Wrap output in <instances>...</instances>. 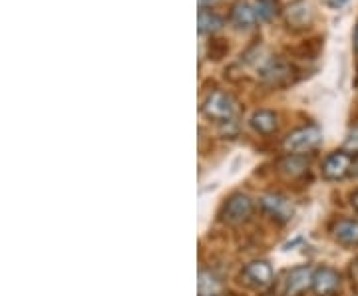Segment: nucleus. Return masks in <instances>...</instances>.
I'll use <instances>...</instances> for the list:
<instances>
[{
  "instance_id": "1",
  "label": "nucleus",
  "mask_w": 358,
  "mask_h": 296,
  "mask_svg": "<svg viewBox=\"0 0 358 296\" xmlns=\"http://www.w3.org/2000/svg\"><path fill=\"white\" fill-rule=\"evenodd\" d=\"M237 110H239L237 100L231 94L221 90L211 91L201 105L205 117H209L213 121H221V124H229L231 119L237 116Z\"/></svg>"
},
{
  "instance_id": "2",
  "label": "nucleus",
  "mask_w": 358,
  "mask_h": 296,
  "mask_svg": "<svg viewBox=\"0 0 358 296\" xmlns=\"http://www.w3.org/2000/svg\"><path fill=\"white\" fill-rule=\"evenodd\" d=\"M320 142H322V131L319 126H305V128L294 129L293 133H289L282 142V147L289 154L303 155L317 149Z\"/></svg>"
},
{
  "instance_id": "3",
  "label": "nucleus",
  "mask_w": 358,
  "mask_h": 296,
  "mask_svg": "<svg viewBox=\"0 0 358 296\" xmlns=\"http://www.w3.org/2000/svg\"><path fill=\"white\" fill-rule=\"evenodd\" d=\"M259 77L268 86H287L294 77V66L282 58H268L259 68Z\"/></svg>"
},
{
  "instance_id": "4",
  "label": "nucleus",
  "mask_w": 358,
  "mask_h": 296,
  "mask_svg": "<svg viewBox=\"0 0 358 296\" xmlns=\"http://www.w3.org/2000/svg\"><path fill=\"white\" fill-rule=\"evenodd\" d=\"M251 213H253V201H251V197L245 193H235L231 195L229 201L223 207L221 217H223V221L227 225H241V223H245V221L251 217Z\"/></svg>"
},
{
  "instance_id": "5",
  "label": "nucleus",
  "mask_w": 358,
  "mask_h": 296,
  "mask_svg": "<svg viewBox=\"0 0 358 296\" xmlns=\"http://www.w3.org/2000/svg\"><path fill=\"white\" fill-rule=\"evenodd\" d=\"M241 279L247 286H251L255 290H265L275 281V272L267 260H253L243 269Z\"/></svg>"
},
{
  "instance_id": "6",
  "label": "nucleus",
  "mask_w": 358,
  "mask_h": 296,
  "mask_svg": "<svg viewBox=\"0 0 358 296\" xmlns=\"http://www.w3.org/2000/svg\"><path fill=\"white\" fill-rule=\"evenodd\" d=\"M352 163H355L352 154H348V151H334L322 163V177L329 181L345 179L346 175L350 173V169H352Z\"/></svg>"
},
{
  "instance_id": "7",
  "label": "nucleus",
  "mask_w": 358,
  "mask_h": 296,
  "mask_svg": "<svg viewBox=\"0 0 358 296\" xmlns=\"http://www.w3.org/2000/svg\"><path fill=\"white\" fill-rule=\"evenodd\" d=\"M313 276L315 271L310 267H294L289 271L285 281V295L287 296H303L307 290H313Z\"/></svg>"
},
{
  "instance_id": "8",
  "label": "nucleus",
  "mask_w": 358,
  "mask_h": 296,
  "mask_svg": "<svg viewBox=\"0 0 358 296\" xmlns=\"http://www.w3.org/2000/svg\"><path fill=\"white\" fill-rule=\"evenodd\" d=\"M343 279L331 267H320L313 276V293L317 296H334L341 290Z\"/></svg>"
},
{
  "instance_id": "9",
  "label": "nucleus",
  "mask_w": 358,
  "mask_h": 296,
  "mask_svg": "<svg viewBox=\"0 0 358 296\" xmlns=\"http://www.w3.org/2000/svg\"><path fill=\"white\" fill-rule=\"evenodd\" d=\"M313 6L307 0H294L285 10V22L291 30H307L313 22Z\"/></svg>"
},
{
  "instance_id": "10",
  "label": "nucleus",
  "mask_w": 358,
  "mask_h": 296,
  "mask_svg": "<svg viewBox=\"0 0 358 296\" xmlns=\"http://www.w3.org/2000/svg\"><path fill=\"white\" fill-rule=\"evenodd\" d=\"M261 207L267 211L273 219L279 221V223H287V221L293 219V215H294L293 203H291L287 197H282V195H277V193L265 195V197L261 199Z\"/></svg>"
},
{
  "instance_id": "11",
  "label": "nucleus",
  "mask_w": 358,
  "mask_h": 296,
  "mask_svg": "<svg viewBox=\"0 0 358 296\" xmlns=\"http://www.w3.org/2000/svg\"><path fill=\"white\" fill-rule=\"evenodd\" d=\"M231 22L235 24V28H239V30H249V28H253L257 24V13H255V6L253 4H249V2H237V4H233V8H231L229 14Z\"/></svg>"
},
{
  "instance_id": "12",
  "label": "nucleus",
  "mask_w": 358,
  "mask_h": 296,
  "mask_svg": "<svg viewBox=\"0 0 358 296\" xmlns=\"http://www.w3.org/2000/svg\"><path fill=\"white\" fill-rule=\"evenodd\" d=\"M333 237L346 246H358V221L357 219H341L334 223Z\"/></svg>"
},
{
  "instance_id": "13",
  "label": "nucleus",
  "mask_w": 358,
  "mask_h": 296,
  "mask_svg": "<svg viewBox=\"0 0 358 296\" xmlns=\"http://www.w3.org/2000/svg\"><path fill=\"white\" fill-rule=\"evenodd\" d=\"M251 128L261 135H271L279 129V116L271 110H259L251 116Z\"/></svg>"
},
{
  "instance_id": "14",
  "label": "nucleus",
  "mask_w": 358,
  "mask_h": 296,
  "mask_svg": "<svg viewBox=\"0 0 358 296\" xmlns=\"http://www.w3.org/2000/svg\"><path fill=\"white\" fill-rule=\"evenodd\" d=\"M197 26H199V32L201 34H217L223 30V26H225V20L219 16V14L211 13V10H207V8H201L199 10V16H197Z\"/></svg>"
},
{
  "instance_id": "15",
  "label": "nucleus",
  "mask_w": 358,
  "mask_h": 296,
  "mask_svg": "<svg viewBox=\"0 0 358 296\" xmlns=\"http://www.w3.org/2000/svg\"><path fill=\"white\" fill-rule=\"evenodd\" d=\"M223 290V284L211 271H199V283H197V293L199 296H219Z\"/></svg>"
},
{
  "instance_id": "16",
  "label": "nucleus",
  "mask_w": 358,
  "mask_h": 296,
  "mask_svg": "<svg viewBox=\"0 0 358 296\" xmlns=\"http://www.w3.org/2000/svg\"><path fill=\"white\" fill-rule=\"evenodd\" d=\"M308 169V161L303 157V155H294L289 154V157H285L281 161V171L291 175V177H299L303 175Z\"/></svg>"
},
{
  "instance_id": "17",
  "label": "nucleus",
  "mask_w": 358,
  "mask_h": 296,
  "mask_svg": "<svg viewBox=\"0 0 358 296\" xmlns=\"http://www.w3.org/2000/svg\"><path fill=\"white\" fill-rule=\"evenodd\" d=\"M255 13L257 18L261 22H271L273 18H277L281 13V4L279 0H255Z\"/></svg>"
},
{
  "instance_id": "18",
  "label": "nucleus",
  "mask_w": 358,
  "mask_h": 296,
  "mask_svg": "<svg viewBox=\"0 0 358 296\" xmlns=\"http://www.w3.org/2000/svg\"><path fill=\"white\" fill-rule=\"evenodd\" d=\"M345 149L348 151V154H358V124L348 131V135H346V142H345Z\"/></svg>"
},
{
  "instance_id": "19",
  "label": "nucleus",
  "mask_w": 358,
  "mask_h": 296,
  "mask_svg": "<svg viewBox=\"0 0 358 296\" xmlns=\"http://www.w3.org/2000/svg\"><path fill=\"white\" fill-rule=\"evenodd\" d=\"M346 2H348V0H329V6L334 8V10H338V8H343V6H345Z\"/></svg>"
},
{
  "instance_id": "20",
  "label": "nucleus",
  "mask_w": 358,
  "mask_h": 296,
  "mask_svg": "<svg viewBox=\"0 0 358 296\" xmlns=\"http://www.w3.org/2000/svg\"><path fill=\"white\" fill-rule=\"evenodd\" d=\"M219 2H223V0H199V6L201 8H211V6H215Z\"/></svg>"
},
{
  "instance_id": "21",
  "label": "nucleus",
  "mask_w": 358,
  "mask_h": 296,
  "mask_svg": "<svg viewBox=\"0 0 358 296\" xmlns=\"http://www.w3.org/2000/svg\"><path fill=\"white\" fill-rule=\"evenodd\" d=\"M352 46H355V52L358 54V24L355 28V36H352Z\"/></svg>"
},
{
  "instance_id": "22",
  "label": "nucleus",
  "mask_w": 358,
  "mask_h": 296,
  "mask_svg": "<svg viewBox=\"0 0 358 296\" xmlns=\"http://www.w3.org/2000/svg\"><path fill=\"white\" fill-rule=\"evenodd\" d=\"M352 207H355V209H357V211H358V191L355 195H352Z\"/></svg>"
}]
</instances>
